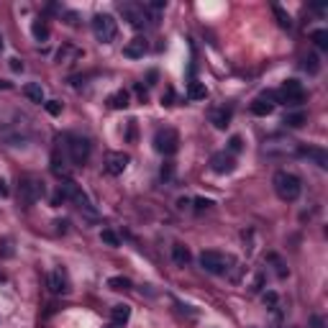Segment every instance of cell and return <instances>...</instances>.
Wrapping results in <instances>:
<instances>
[{"instance_id":"b9f144b4","label":"cell","mask_w":328,"mask_h":328,"mask_svg":"<svg viewBox=\"0 0 328 328\" xmlns=\"http://www.w3.org/2000/svg\"><path fill=\"white\" fill-rule=\"evenodd\" d=\"M262 287H264V274H256V279H254V287H251V290H254V292H259Z\"/></svg>"},{"instance_id":"f1b7e54d","label":"cell","mask_w":328,"mask_h":328,"mask_svg":"<svg viewBox=\"0 0 328 328\" xmlns=\"http://www.w3.org/2000/svg\"><path fill=\"white\" fill-rule=\"evenodd\" d=\"M100 241H103V244H108V246H121L118 233H115V231H110V228H103V231H100Z\"/></svg>"},{"instance_id":"9a60e30c","label":"cell","mask_w":328,"mask_h":328,"mask_svg":"<svg viewBox=\"0 0 328 328\" xmlns=\"http://www.w3.org/2000/svg\"><path fill=\"white\" fill-rule=\"evenodd\" d=\"M52 172L57 175V177H69V167H67V156L59 151V149H54L52 151Z\"/></svg>"},{"instance_id":"9c48e42d","label":"cell","mask_w":328,"mask_h":328,"mask_svg":"<svg viewBox=\"0 0 328 328\" xmlns=\"http://www.w3.org/2000/svg\"><path fill=\"white\" fill-rule=\"evenodd\" d=\"M128 161H131L128 154H123V151H110V154L105 156V172H108L110 177H118V175L126 172Z\"/></svg>"},{"instance_id":"ba28073f","label":"cell","mask_w":328,"mask_h":328,"mask_svg":"<svg viewBox=\"0 0 328 328\" xmlns=\"http://www.w3.org/2000/svg\"><path fill=\"white\" fill-rule=\"evenodd\" d=\"M121 13H123V18L133 26V29H144V26H149V24H154V18L149 16V11H146V6H136V3H126V6H121Z\"/></svg>"},{"instance_id":"3957f363","label":"cell","mask_w":328,"mask_h":328,"mask_svg":"<svg viewBox=\"0 0 328 328\" xmlns=\"http://www.w3.org/2000/svg\"><path fill=\"white\" fill-rule=\"evenodd\" d=\"M46 195V188H44V182L39 180V177H21V182H18V198H21V203L26 205V208H31L34 203H39L41 198Z\"/></svg>"},{"instance_id":"cb8c5ba5","label":"cell","mask_w":328,"mask_h":328,"mask_svg":"<svg viewBox=\"0 0 328 328\" xmlns=\"http://www.w3.org/2000/svg\"><path fill=\"white\" fill-rule=\"evenodd\" d=\"M75 57H82V52L75 49L72 44H64V46L57 52V62H59V64H62V62H69V59H75Z\"/></svg>"},{"instance_id":"d6986e66","label":"cell","mask_w":328,"mask_h":328,"mask_svg":"<svg viewBox=\"0 0 328 328\" xmlns=\"http://www.w3.org/2000/svg\"><path fill=\"white\" fill-rule=\"evenodd\" d=\"M24 95H26L31 103L44 105V87H41V82H29V85H24Z\"/></svg>"},{"instance_id":"ee69618b","label":"cell","mask_w":328,"mask_h":328,"mask_svg":"<svg viewBox=\"0 0 328 328\" xmlns=\"http://www.w3.org/2000/svg\"><path fill=\"white\" fill-rule=\"evenodd\" d=\"M8 185H6V180H0V195H3V198H8Z\"/></svg>"},{"instance_id":"7dc6e473","label":"cell","mask_w":328,"mask_h":328,"mask_svg":"<svg viewBox=\"0 0 328 328\" xmlns=\"http://www.w3.org/2000/svg\"><path fill=\"white\" fill-rule=\"evenodd\" d=\"M13 87V82H8V80H0V90H11Z\"/></svg>"},{"instance_id":"d6a6232c","label":"cell","mask_w":328,"mask_h":328,"mask_svg":"<svg viewBox=\"0 0 328 328\" xmlns=\"http://www.w3.org/2000/svg\"><path fill=\"white\" fill-rule=\"evenodd\" d=\"M0 256H13V241L11 239H3V241H0Z\"/></svg>"},{"instance_id":"5bb4252c","label":"cell","mask_w":328,"mask_h":328,"mask_svg":"<svg viewBox=\"0 0 328 328\" xmlns=\"http://www.w3.org/2000/svg\"><path fill=\"white\" fill-rule=\"evenodd\" d=\"M231 118H233V110H231V108H226V105H221V108H213V110H210V123H213L218 131H226V128L231 126Z\"/></svg>"},{"instance_id":"7402d4cb","label":"cell","mask_w":328,"mask_h":328,"mask_svg":"<svg viewBox=\"0 0 328 328\" xmlns=\"http://www.w3.org/2000/svg\"><path fill=\"white\" fill-rule=\"evenodd\" d=\"M308 121V115H305V110H290L285 118H282V123L287 126V128H300L302 123Z\"/></svg>"},{"instance_id":"681fc988","label":"cell","mask_w":328,"mask_h":328,"mask_svg":"<svg viewBox=\"0 0 328 328\" xmlns=\"http://www.w3.org/2000/svg\"><path fill=\"white\" fill-rule=\"evenodd\" d=\"M0 49H3V36H0Z\"/></svg>"},{"instance_id":"7bdbcfd3","label":"cell","mask_w":328,"mask_h":328,"mask_svg":"<svg viewBox=\"0 0 328 328\" xmlns=\"http://www.w3.org/2000/svg\"><path fill=\"white\" fill-rule=\"evenodd\" d=\"M54 226H57V233H67V221H54Z\"/></svg>"},{"instance_id":"f907efd6","label":"cell","mask_w":328,"mask_h":328,"mask_svg":"<svg viewBox=\"0 0 328 328\" xmlns=\"http://www.w3.org/2000/svg\"><path fill=\"white\" fill-rule=\"evenodd\" d=\"M108 328H118V325H115V323H113V325H108Z\"/></svg>"},{"instance_id":"2e32d148","label":"cell","mask_w":328,"mask_h":328,"mask_svg":"<svg viewBox=\"0 0 328 328\" xmlns=\"http://www.w3.org/2000/svg\"><path fill=\"white\" fill-rule=\"evenodd\" d=\"M108 105H110L113 110H126V108L131 105V95H128V90H115V92L108 98Z\"/></svg>"},{"instance_id":"603a6c76","label":"cell","mask_w":328,"mask_h":328,"mask_svg":"<svg viewBox=\"0 0 328 328\" xmlns=\"http://www.w3.org/2000/svg\"><path fill=\"white\" fill-rule=\"evenodd\" d=\"M272 110H274V103L264 100L262 95H259V98H256V100L251 103V113H254V115H262V118H264V115H269Z\"/></svg>"},{"instance_id":"4316f807","label":"cell","mask_w":328,"mask_h":328,"mask_svg":"<svg viewBox=\"0 0 328 328\" xmlns=\"http://www.w3.org/2000/svg\"><path fill=\"white\" fill-rule=\"evenodd\" d=\"M302 69H305L308 75H318V72H320V59H318V54H308V57L302 59Z\"/></svg>"},{"instance_id":"74e56055","label":"cell","mask_w":328,"mask_h":328,"mask_svg":"<svg viewBox=\"0 0 328 328\" xmlns=\"http://www.w3.org/2000/svg\"><path fill=\"white\" fill-rule=\"evenodd\" d=\"M136 138V121H128L126 126V141H133Z\"/></svg>"},{"instance_id":"ffe728a7","label":"cell","mask_w":328,"mask_h":328,"mask_svg":"<svg viewBox=\"0 0 328 328\" xmlns=\"http://www.w3.org/2000/svg\"><path fill=\"white\" fill-rule=\"evenodd\" d=\"M31 34H34V39L36 41H49V24L44 21V18H36L34 24H31Z\"/></svg>"},{"instance_id":"83f0119b","label":"cell","mask_w":328,"mask_h":328,"mask_svg":"<svg viewBox=\"0 0 328 328\" xmlns=\"http://www.w3.org/2000/svg\"><path fill=\"white\" fill-rule=\"evenodd\" d=\"M310 39L315 41L318 49H328V31H325V29H315V31L310 34Z\"/></svg>"},{"instance_id":"7a4b0ae2","label":"cell","mask_w":328,"mask_h":328,"mask_svg":"<svg viewBox=\"0 0 328 328\" xmlns=\"http://www.w3.org/2000/svg\"><path fill=\"white\" fill-rule=\"evenodd\" d=\"M64 141H67V159L72 161V167H85L90 159V151H92L90 138L80 136V133H69V136H64Z\"/></svg>"},{"instance_id":"4dcf8cb0","label":"cell","mask_w":328,"mask_h":328,"mask_svg":"<svg viewBox=\"0 0 328 328\" xmlns=\"http://www.w3.org/2000/svg\"><path fill=\"white\" fill-rule=\"evenodd\" d=\"M262 302H264L267 308H277V302H279V295H277L274 290H267V292L262 295Z\"/></svg>"},{"instance_id":"f35d334b","label":"cell","mask_w":328,"mask_h":328,"mask_svg":"<svg viewBox=\"0 0 328 328\" xmlns=\"http://www.w3.org/2000/svg\"><path fill=\"white\" fill-rule=\"evenodd\" d=\"M175 177V167H172V164H164V167H161V180H172Z\"/></svg>"},{"instance_id":"f546056e","label":"cell","mask_w":328,"mask_h":328,"mask_svg":"<svg viewBox=\"0 0 328 328\" xmlns=\"http://www.w3.org/2000/svg\"><path fill=\"white\" fill-rule=\"evenodd\" d=\"M239 151H244V138L233 133V136L228 138V154H239Z\"/></svg>"},{"instance_id":"7c38bea8","label":"cell","mask_w":328,"mask_h":328,"mask_svg":"<svg viewBox=\"0 0 328 328\" xmlns=\"http://www.w3.org/2000/svg\"><path fill=\"white\" fill-rule=\"evenodd\" d=\"M297 154H300V156L313 159L320 170H325V167H328V151H325V149H320V146H297Z\"/></svg>"},{"instance_id":"30bf717a","label":"cell","mask_w":328,"mask_h":328,"mask_svg":"<svg viewBox=\"0 0 328 328\" xmlns=\"http://www.w3.org/2000/svg\"><path fill=\"white\" fill-rule=\"evenodd\" d=\"M210 170H213L216 175H228V172H233V170H236L233 154H228V151H216V154L210 156Z\"/></svg>"},{"instance_id":"8992f818","label":"cell","mask_w":328,"mask_h":328,"mask_svg":"<svg viewBox=\"0 0 328 328\" xmlns=\"http://www.w3.org/2000/svg\"><path fill=\"white\" fill-rule=\"evenodd\" d=\"M277 103H285V105H302L305 103V87L302 82L297 80H285L282 87L277 90Z\"/></svg>"},{"instance_id":"52a82bcc","label":"cell","mask_w":328,"mask_h":328,"mask_svg":"<svg viewBox=\"0 0 328 328\" xmlns=\"http://www.w3.org/2000/svg\"><path fill=\"white\" fill-rule=\"evenodd\" d=\"M228 264H231V259L226 254H221V251H203L200 254V267L205 272H210V274H226L231 269Z\"/></svg>"},{"instance_id":"ab89813d","label":"cell","mask_w":328,"mask_h":328,"mask_svg":"<svg viewBox=\"0 0 328 328\" xmlns=\"http://www.w3.org/2000/svg\"><path fill=\"white\" fill-rule=\"evenodd\" d=\"M310 328H325V320L320 315H310Z\"/></svg>"},{"instance_id":"8fae6325","label":"cell","mask_w":328,"mask_h":328,"mask_svg":"<svg viewBox=\"0 0 328 328\" xmlns=\"http://www.w3.org/2000/svg\"><path fill=\"white\" fill-rule=\"evenodd\" d=\"M46 285H49V290H52L54 295H67V292L72 290L69 277H67V272H64V269H54V272L46 277Z\"/></svg>"},{"instance_id":"484cf974","label":"cell","mask_w":328,"mask_h":328,"mask_svg":"<svg viewBox=\"0 0 328 328\" xmlns=\"http://www.w3.org/2000/svg\"><path fill=\"white\" fill-rule=\"evenodd\" d=\"M272 13H274V18L282 29H292V18H290V13H285L282 6H272Z\"/></svg>"},{"instance_id":"277c9868","label":"cell","mask_w":328,"mask_h":328,"mask_svg":"<svg viewBox=\"0 0 328 328\" xmlns=\"http://www.w3.org/2000/svg\"><path fill=\"white\" fill-rule=\"evenodd\" d=\"M154 149L161 156H175L177 149H180V133L175 128H170V126L156 128V133H154Z\"/></svg>"},{"instance_id":"ac0fdd59","label":"cell","mask_w":328,"mask_h":328,"mask_svg":"<svg viewBox=\"0 0 328 328\" xmlns=\"http://www.w3.org/2000/svg\"><path fill=\"white\" fill-rule=\"evenodd\" d=\"M110 318H113V323H115V325L128 323V318H131V305H126V302L113 305V308H110Z\"/></svg>"},{"instance_id":"1f68e13d","label":"cell","mask_w":328,"mask_h":328,"mask_svg":"<svg viewBox=\"0 0 328 328\" xmlns=\"http://www.w3.org/2000/svg\"><path fill=\"white\" fill-rule=\"evenodd\" d=\"M44 108H46L49 115H59L62 113V103L59 100H44Z\"/></svg>"},{"instance_id":"bcb514c9","label":"cell","mask_w":328,"mask_h":328,"mask_svg":"<svg viewBox=\"0 0 328 328\" xmlns=\"http://www.w3.org/2000/svg\"><path fill=\"white\" fill-rule=\"evenodd\" d=\"M188 205H190V200H188V198H180V200H177V208H180V210H185Z\"/></svg>"},{"instance_id":"d4e9b609","label":"cell","mask_w":328,"mask_h":328,"mask_svg":"<svg viewBox=\"0 0 328 328\" xmlns=\"http://www.w3.org/2000/svg\"><path fill=\"white\" fill-rule=\"evenodd\" d=\"M108 287L115 290V292H126V290L133 287V282H131L128 277H110V279H108Z\"/></svg>"},{"instance_id":"e575fe53","label":"cell","mask_w":328,"mask_h":328,"mask_svg":"<svg viewBox=\"0 0 328 328\" xmlns=\"http://www.w3.org/2000/svg\"><path fill=\"white\" fill-rule=\"evenodd\" d=\"M175 100L177 98H175V90L172 87H167V90L161 92V105H175Z\"/></svg>"},{"instance_id":"4fadbf2b","label":"cell","mask_w":328,"mask_h":328,"mask_svg":"<svg viewBox=\"0 0 328 328\" xmlns=\"http://www.w3.org/2000/svg\"><path fill=\"white\" fill-rule=\"evenodd\" d=\"M146 52H149V44H146L144 36H136L123 46V57H128V59H141Z\"/></svg>"},{"instance_id":"d590c367","label":"cell","mask_w":328,"mask_h":328,"mask_svg":"<svg viewBox=\"0 0 328 328\" xmlns=\"http://www.w3.org/2000/svg\"><path fill=\"white\" fill-rule=\"evenodd\" d=\"M62 16H64V21H67L69 26H80V13H75V11H62Z\"/></svg>"},{"instance_id":"e0dca14e","label":"cell","mask_w":328,"mask_h":328,"mask_svg":"<svg viewBox=\"0 0 328 328\" xmlns=\"http://www.w3.org/2000/svg\"><path fill=\"white\" fill-rule=\"evenodd\" d=\"M190 259H193V254H190V249H188L185 244H175V246H172V262H175L177 267H188Z\"/></svg>"},{"instance_id":"5b68a950","label":"cell","mask_w":328,"mask_h":328,"mask_svg":"<svg viewBox=\"0 0 328 328\" xmlns=\"http://www.w3.org/2000/svg\"><path fill=\"white\" fill-rule=\"evenodd\" d=\"M92 34H95V39H98L100 44H110V41L115 39V34H118L115 18H113L110 13H98V16L92 18Z\"/></svg>"},{"instance_id":"60d3db41","label":"cell","mask_w":328,"mask_h":328,"mask_svg":"<svg viewBox=\"0 0 328 328\" xmlns=\"http://www.w3.org/2000/svg\"><path fill=\"white\" fill-rule=\"evenodd\" d=\"M8 62H11V69H13V72H24V62H21V59L13 57V59H8Z\"/></svg>"},{"instance_id":"c3c4849f","label":"cell","mask_w":328,"mask_h":328,"mask_svg":"<svg viewBox=\"0 0 328 328\" xmlns=\"http://www.w3.org/2000/svg\"><path fill=\"white\" fill-rule=\"evenodd\" d=\"M156 77H159V75H156V69H151V72H149V85H154V82H156Z\"/></svg>"},{"instance_id":"6da1fadb","label":"cell","mask_w":328,"mask_h":328,"mask_svg":"<svg viewBox=\"0 0 328 328\" xmlns=\"http://www.w3.org/2000/svg\"><path fill=\"white\" fill-rule=\"evenodd\" d=\"M272 185H274L277 198H279V200H285V203H295V200L300 198V193H302V182H300V177H297V175H292V172H287V170H279V172L274 175Z\"/></svg>"},{"instance_id":"f6af8a7d","label":"cell","mask_w":328,"mask_h":328,"mask_svg":"<svg viewBox=\"0 0 328 328\" xmlns=\"http://www.w3.org/2000/svg\"><path fill=\"white\" fill-rule=\"evenodd\" d=\"M310 11H315V13H325V6H323V3H313V6H310Z\"/></svg>"},{"instance_id":"8d00e7d4","label":"cell","mask_w":328,"mask_h":328,"mask_svg":"<svg viewBox=\"0 0 328 328\" xmlns=\"http://www.w3.org/2000/svg\"><path fill=\"white\" fill-rule=\"evenodd\" d=\"M210 205H213V200H208V198H195V210H198V213L208 210Z\"/></svg>"},{"instance_id":"44dd1931","label":"cell","mask_w":328,"mask_h":328,"mask_svg":"<svg viewBox=\"0 0 328 328\" xmlns=\"http://www.w3.org/2000/svg\"><path fill=\"white\" fill-rule=\"evenodd\" d=\"M188 98H190V100H205V98H208V87H205V82L193 80V82L188 85Z\"/></svg>"},{"instance_id":"836d02e7","label":"cell","mask_w":328,"mask_h":328,"mask_svg":"<svg viewBox=\"0 0 328 328\" xmlns=\"http://www.w3.org/2000/svg\"><path fill=\"white\" fill-rule=\"evenodd\" d=\"M133 92L138 95V100H141V103H146V100H149V87H146L144 82H136V85H133Z\"/></svg>"}]
</instances>
